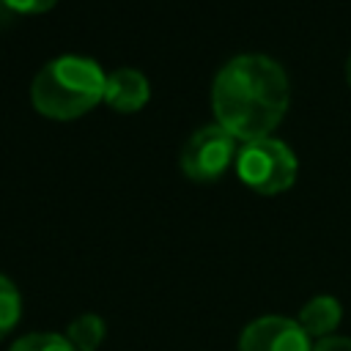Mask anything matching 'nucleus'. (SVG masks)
<instances>
[{"mask_svg": "<svg viewBox=\"0 0 351 351\" xmlns=\"http://www.w3.org/2000/svg\"><path fill=\"white\" fill-rule=\"evenodd\" d=\"M291 88L282 66L266 55H236L214 77L211 110L217 123L241 143L271 137L282 123Z\"/></svg>", "mask_w": 351, "mask_h": 351, "instance_id": "f257e3e1", "label": "nucleus"}, {"mask_svg": "<svg viewBox=\"0 0 351 351\" xmlns=\"http://www.w3.org/2000/svg\"><path fill=\"white\" fill-rule=\"evenodd\" d=\"M107 74L82 55H60L41 66L30 85L33 107L52 121H74L104 101Z\"/></svg>", "mask_w": 351, "mask_h": 351, "instance_id": "f03ea898", "label": "nucleus"}, {"mask_svg": "<svg viewBox=\"0 0 351 351\" xmlns=\"http://www.w3.org/2000/svg\"><path fill=\"white\" fill-rule=\"evenodd\" d=\"M236 176L258 195H280L293 186L299 162L296 154L277 137L244 143L236 156Z\"/></svg>", "mask_w": 351, "mask_h": 351, "instance_id": "7ed1b4c3", "label": "nucleus"}, {"mask_svg": "<svg viewBox=\"0 0 351 351\" xmlns=\"http://www.w3.org/2000/svg\"><path fill=\"white\" fill-rule=\"evenodd\" d=\"M236 156H239L236 137L225 132L219 123H211L197 129L186 140L181 151V173L189 181L211 184V181H219L230 165H236Z\"/></svg>", "mask_w": 351, "mask_h": 351, "instance_id": "20e7f679", "label": "nucleus"}, {"mask_svg": "<svg viewBox=\"0 0 351 351\" xmlns=\"http://www.w3.org/2000/svg\"><path fill=\"white\" fill-rule=\"evenodd\" d=\"M239 351H313V340L288 315H261L239 335Z\"/></svg>", "mask_w": 351, "mask_h": 351, "instance_id": "39448f33", "label": "nucleus"}, {"mask_svg": "<svg viewBox=\"0 0 351 351\" xmlns=\"http://www.w3.org/2000/svg\"><path fill=\"white\" fill-rule=\"evenodd\" d=\"M151 99V85L148 77L132 66H121L107 74V88H104V101L118 110V112H137L148 104Z\"/></svg>", "mask_w": 351, "mask_h": 351, "instance_id": "423d86ee", "label": "nucleus"}, {"mask_svg": "<svg viewBox=\"0 0 351 351\" xmlns=\"http://www.w3.org/2000/svg\"><path fill=\"white\" fill-rule=\"evenodd\" d=\"M340 321H343V304L329 293H318V296L307 299L299 310V318H296V324L304 329V335L313 343L332 337L335 329L340 326Z\"/></svg>", "mask_w": 351, "mask_h": 351, "instance_id": "0eeeda50", "label": "nucleus"}, {"mask_svg": "<svg viewBox=\"0 0 351 351\" xmlns=\"http://www.w3.org/2000/svg\"><path fill=\"white\" fill-rule=\"evenodd\" d=\"M107 337V324L96 313H82L66 326V340L74 351H96Z\"/></svg>", "mask_w": 351, "mask_h": 351, "instance_id": "6e6552de", "label": "nucleus"}, {"mask_svg": "<svg viewBox=\"0 0 351 351\" xmlns=\"http://www.w3.org/2000/svg\"><path fill=\"white\" fill-rule=\"evenodd\" d=\"M22 318V293L11 277L0 274V340H5Z\"/></svg>", "mask_w": 351, "mask_h": 351, "instance_id": "1a4fd4ad", "label": "nucleus"}, {"mask_svg": "<svg viewBox=\"0 0 351 351\" xmlns=\"http://www.w3.org/2000/svg\"><path fill=\"white\" fill-rule=\"evenodd\" d=\"M8 351H74V346L58 332H30L16 337Z\"/></svg>", "mask_w": 351, "mask_h": 351, "instance_id": "9d476101", "label": "nucleus"}, {"mask_svg": "<svg viewBox=\"0 0 351 351\" xmlns=\"http://www.w3.org/2000/svg\"><path fill=\"white\" fill-rule=\"evenodd\" d=\"M0 3L16 14H44L58 5V0H0Z\"/></svg>", "mask_w": 351, "mask_h": 351, "instance_id": "9b49d317", "label": "nucleus"}, {"mask_svg": "<svg viewBox=\"0 0 351 351\" xmlns=\"http://www.w3.org/2000/svg\"><path fill=\"white\" fill-rule=\"evenodd\" d=\"M313 351H351V337L332 335V337L315 340V343H313Z\"/></svg>", "mask_w": 351, "mask_h": 351, "instance_id": "f8f14e48", "label": "nucleus"}, {"mask_svg": "<svg viewBox=\"0 0 351 351\" xmlns=\"http://www.w3.org/2000/svg\"><path fill=\"white\" fill-rule=\"evenodd\" d=\"M346 80H348V85H351V55H348V63H346Z\"/></svg>", "mask_w": 351, "mask_h": 351, "instance_id": "ddd939ff", "label": "nucleus"}]
</instances>
